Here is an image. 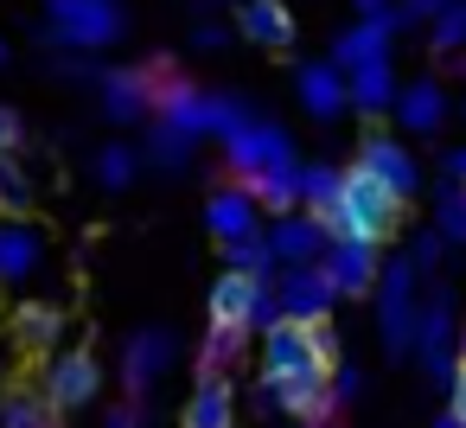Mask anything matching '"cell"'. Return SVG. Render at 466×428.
I'll return each mask as SVG.
<instances>
[{"instance_id":"d590c367","label":"cell","mask_w":466,"mask_h":428,"mask_svg":"<svg viewBox=\"0 0 466 428\" xmlns=\"http://www.w3.org/2000/svg\"><path fill=\"white\" fill-rule=\"evenodd\" d=\"M20 141H26L20 109H7V103H0V160H14V154H20Z\"/></svg>"},{"instance_id":"60d3db41","label":"cell","mask_w":466,"mask_h":428,"mask_svg":"<svg viewBox=\"0 0 466 428\" xmlns=\"http://www.w3.org/2000/svg\"><path fill=\"white\" fill-rule=\"evenodd\" d=\"M358 383H364V377H358V371H345V364H339V371H332V390H339V403H345V396H358Z\"/></svg>"},{"instance_id":"cb8c5ba5","label":"cell","mask_w":466,"mask_h":428,"mask_svg":"<svg viewBox=\"0 0 466 428\" xmlns=\"http://www.w3.org/2000/svg\"><path fill=\"white\" fill-rule=\"evenodd\" d=\"M396 116H402V128H409V135H434V128L447 122V90H441L434 77H415V84H402Z\"/></svg>"},{"instance_id":"484cf974","label":"cell","mask_w":466,"mask_h":428,"mask_svg":"<svg viewBox=\"0 0 466 428\" xmlns=\"http://www.w3.org/2000/svg\"><path fill=\"white\" fill-rule=\"evenodd\" d=\"M396 103H402V84H396L390 65L351 71V109H358V116H383V109H396Z\"/></svg>"},{"instance_id":"ffe728a7","label":"cell","mask_w":466,"mask_h":428,"mask_svg":"<svg viewBox=\"0 0 466 428\" xmlns=\"http://www.w3.org/2000/svg\"><path fill=\"white\" fill-rule=\"evenodd\" d=\"M268 243H275V256H281L288 269H313V262H326L332 230H326L319 218H281V224L268 230Z\"/></svg>"},{"instance_id":"ab89813d","label":"cell","mask_w":466,"mask_h":428,"mask_svg":"<svg viewBox=\"0 0 466 428\" xmlns=\"http://www.w3.org/2000/svg\"><path fill=\"white\" fill-rule=\"evenodd\" d=\"M192 46H198V52H224V26H198Z\"/></svg>"},{"instance_id":"5b68a950","label":"cell","mask_w":466,"mask_h":428,"mask_svg":"<svg viewBox=\"0 0 466 428\" xmlns=\"http://www.w3.org/2000/svg\"><path fill=\"white\" fill-rule=\"evenodd\" d=\"M256 403L294 415L300 428H332V415H339L332 377H262V383H256Z\"/></svg>"},{"instance_id":"1f68e13d","label":"cell","mask_w":466,"mask_h":428,"mask_svg":"<svg viewBox=\"0 0 466 428\" xmlns=\"http://www.w3.org/2000/svg\"><path fill=\"white\" fill-rule=\"evenodd\" d=\"M224 256H230V269H243V275H262V281H268V269L281 262V256H275V243H268L262 230H256V237H243V243H224Z\"/></svg>"},{"instance_id":"6da1fadb","label":"cell","mask_w":466,"mask_h":428,"mask_svg":"<svg viewBox=\"0 0 466 428\" xmlns=\"http://www.w3.org/2000/svg\"><path fill=\"white\" fill-rule=\"evenodd\" d=\"M402 205H409V199H396L383 179H370L364 167H351L339 205H332L319 224L332 230V243H383V237L396 230V211H402Z\"/></svg>"},{"instance_id":"9a60e30c","label":"cell","mask_w":466,"mask_h":428,"mask_svg":"<svg viewBox=\"0 0 466 428\" xmlns=\"http://www.w3.org/2000/svg\"><path fill=\"white\" fill-rule=\"evenodd\" d=\"M256 192L249 186H218L211 199H205V230L218 237V243H243V237H256Z\"/></svg>"},{"instance_id":"7402d4cb","label":"cell","mask_w":466,"mask_h":428,"mask_svg":"<svg viewBox=\"0 0 466 428\" xmlns=\"http://www.w3.org/2000/svg\"><path fill=\"white\" fill-rule=\"evenodd\" d=\"M179 428H237V396L224 377H198L186 409H179Z\"/></svg>"},{"instance_id":"4fadbf2b","label":"cell","mask_w":466,"mask_h":428,"mask_svg":"<svg viewBox=\"0 0 466 428\" xmlns=\"http://www.w3.org/2000/svg\"><path fill=\"white\" fill-rule=\"evenodd\" d=\"M294 97H300V109L313 116V122H332V116H345L351 109V77L326 58V65H300L294 71Z\"/></svg>"},{"instance_id":"ba28073f","label":"cell","mask_w":466,"mask_h":428,"mask_svg":"<svg viewBox=\"0 0 466 428\" xmlns=\"http://www.w3.org/2000/svg\"><path fill=\"white\" fill-rule=\"evenodd\" d=\"M262 377H332V364L313 345V326L300 320H275L262 332Z\"/></svg>"},{"instance_id":"7bdbcfd3","label":"cell","mask_w":466,"mask_h":428,"mask_svg":"<svg viewBox=\"0 0 466 428\" xmlns=\"http://www.w3.org/2000/svg\"><path fill=\"white\" fill-rule=\"evenodd\" d=\"M351 7H358L364 20H383V14H390V0H351Z\"/></svg>"},{"instance_id":"f1b7e54d","label":"cell","mask_w":466,"mask_h":428,"mask_svg":"<svg viewBox=\"0 0 466 428\" xmlns=\"http://www.w3.org/2000/svg\"><path fill=\"white\" fill-rule=\"evenodd\" d=\"M339 192H345L339 167H300V205H307V218H326L339 205Z\"/></svg>"},{"instance_id":"603a6c76","label":"cell","mask_w":466,"mask_h":428,"mask_svg":"<svg viewBox=\"0 0 466 428\" xmlns=\"http://www.w3.org/2000/svg\"><path fill=\"white\" fill-rule=\"evenodd\" d=\"M237 33L249 46H262V52H281V46H294V14L281 7V0H243Z\"/></svg>"},{"instance_id":"3957f363","label":"cell","mask_w":466,"mask_h":428,"mask_svg":"<svg viewBox=\"0 0 466 428\" xmlns=\"http://www.w3.org/2000/svg\"><path fill=\"white\" fill-rule=\"evenodd\" d=\"M377 339H383L390 358H402L421 339V301H415V262L409 256L383 262V281H377Z\"/></svg>"},{"instance_id":"7a4b0ae2","label":"cell","mask_w":466,"mask_h":428,"mask_svg":"<svg viewBox=\"0 0 466 428\" xmlns=\"http://www.w3.org/2000/svg\"><path fill=\"white\" fill-rule=\"evenodd\" d=\"M211 326H237V332H249V326H275V320H288L281 313V294H275V281H262V275H243V269H224L218 281H211Z\"/></svg>"},{"instance_id":"9c48e42d","label":"cell","mask_w":466,"mask_h":428,"mask_svg":"<svg viewBox=\"0 0 466 428\" xmlns=\"http://www.w3.org/2000/svg\"><path fill=\"white\" fill-rule=\"evenodd\" d=\"M275 294H281V313H288V320H300V326H319V320H332V307L345 301L319 262H313V269H281Z\"/></svg>"},{"instance_id":"83f0119b","label":"cell","mask_w":466,"mask_h":428,"mask_svg":"<svg viewBox=\"0 0 466 428\" xmlns=\"http://www.w3.org/2000/svg\"><path fill=\"white\" fill-rule=\"evenodd\" d=\"M96 179H103L109 192H128V186L141 179V148H128V141L96 148Z\"/></svg>"},{"instance_id":"b9f144b4","label":"cell","mask_w":466,"mask_h":428,"mask_svg":"<svg viewBox=\"0 0 466 428\" xmlns=\"http://www.w3.org/2000/svg\"><path fill=\"white\" fill-rule=\"evenodd\" d=\"M447 403H453V415L466 422V364H460V377H453V390H447Z\"/></svg>"},{"instance_id":"f6af8a7d","label":"cell","mask_w":466,"mask_h":428,"mask_svg":"<svg viewBox=\"0 0 466 428\" xmlns=\"http://www.w3.org/2000/svg\"><path fill=\"white\" fill-rule=\"evenodd\" d=\"M0 65H7V46H0Z\"/></svg>"},{"instance_id":"4dcf8cb0","label":"cell","mask_w":466,"mask_h":428,"mask_svg":"<svg viewBox=\"0 0 466 428\" xmlns=\"http://www.w3.org/2000/svg\"><path fill=\"white\" fill-rule=\"evenodd\" d=\"M147 160H154V167H167V173H186V160H192V141H186L179 128L154 122V135H147Z\"/></svg>"},{"instance_id":"2e32d148","label":"cell","mask_w":466,"mask_h":428,"mask_svg":"<svg viewBox=\"0 0 466 428\" xmlns=\"http://www.w3.org/2000/svg\"><path fill=\"white\" fill-rule=\"evenodd\" d=\"M326 275H332V288L339 294H377V281H383V262H377V243H332L326 250V262H319Z\"/></svg>"},{"instance_id":"d4e9b609","label":"cell","mask_w":466,"mask_h":428,"mask_svg":"<svg viewBox=\"0 0 466 428\" xmlns=\"http://www.w3.org/2000/svg\"><path fill=\"white\" fill-rule=\"evenodd\" d=\"M58 403L46 396V390H33V383H14L7 396H0V428H58Z\"/></svg>"},{"instance_id":"d6a6232c","label":"cell","mask_w":466,"mask_h":428,"mask_svg":"<svg viewBox=\"0 0 466 428\" xmlns=\"http://www.w3.org/2000/svg\"><path fill=\"white\" fill-rule=\"evenodd\" d=\"M434 230H441L447 243H466V186L447 179V192H441V205H434Z\"/></svg>"},{"instance_id":"5bb4252c","label":"cell","mask_w":466,"mask_h":428,"mask_svg":"<svg viewBox=\"0 0 466 428\" xmlns=\"http://www.w3.org/2000/svg\"><path fill=\"white\" fill-rule=\"evenodd\" d=\"M358 167H364L370 179H383L396 199H415V186H421V173H415L409 148H402V141H390V135H364V141H358Z\"/></svg>"},{"instance_id":"ee69618b","label":"cell","mask_w":466,"mask_h":428,"mask_svg":"<svg viewBox=\"0 0 466 428\" xmlns=\"http://www.w3.org/2000/svg\"><path fill=\"white\" fill-rule=\"evenodd\" d=\"M460 364H466V320H460Z\"/></svg>"},{"instance_id":"74e56055","label":"cell","mask_w":466,"mask_h":428,"mask_svg":"<svg viewBox=\"0 0 466 428\" xmlns=\"http://www.w3.org/2000/svg\"><path fill=\"white\" fill-rule=\"evenodd\" d=\"M453 0H402V20H441Z\"/></svg>"},{"instance_id":"44dd1931","label":"cell","mask_w":466,"mask_h":428,"mask_svg":"<svg viewBox=\"0 0 466 428\" xmlns=\"http://www.w3.org/2000/svg\"><path fill=\"white\" fill-rule=\"evenodd\" d=\"M14 339H20V352H65V307H52V301H20L14 307Z\"/></svg>"},{"instance_id":"f546056e","label":"cell","mask_w":466,"mask_h":428,"mask_svg":"<svg viewBox=\"0 0 466 428\" xmlns=\"http://www.w3.org/2000/svg\"><path fill=\"white\" fill-rule=\"evenodd\" d=\"M243 339L249 332H237V326H211L205 345H198V377H224L237 364V352H243Z\"/></svg>"},{"instance_id":"e575fe53","label":"cell","mask_w":466,"mask_h":428,"mask_svg":"<svg viewBox=\"0 0 466 428\" xmlns=\"http://www.w3.org/2000/svg\"><path fill=\"white\" fill-rule=\"evenodd\" d=\"M453 46H466V0H453V7L434 20V52L453 58Z\"/></svg>"},{"instance_id":"277c9868","label":"cell","mask_w":466,"mask_h":428,"mask_svg":"<svg viewBox=\"0 0 466 428\" xmlns=\"http://www.w3.org/2000/svg\"><path fill=\"white\" fill-rule=\"evenodd\" d=\"M46 26L71 52H103L122 39V7L116 0H46Z\"/></svg>"},{"instance_id":"e0dca14e","label":"cell","mask_w":466,"mask_h":428,"mask_svg":"<svg viewBox=\"0 0 466 428\" xmlns=\"http://www.w3.org/2000/svg\"><path fill=\"white\" fill-rule=\"evenodd\" d=\"M447 301L453 294H434L428 307H421V364H428V377L441 383V390H453V377H460V364H453V326H447Z\"/></svg>"},{"instance_id":"8d00e7d4","label":"cell","mask_w":466,"mask_h":428,"mask_svg":"<svg viewBox=\"0 0 466 428\" xmlns=\"http://www.w3.org/2000/svg\"><path fill=\"white\" fill-rule=\"evenodd\" d=\"M441 256H447V237H441V230H421V237H415V256H409V262H415V269H434Z\"/></svg>"},{"instance_id":"d6986e66","label":"cell","mask_w":466,"mask_h":428,"mask_svg":"<svg viewBox=\"0 0 466 428\" xmlns=\"http://www.w3.org/2000/svg\"><path fill=\"white\" fill-rule=\"evenodd\" d=\"M160 122H167V128H179L186 141L211 135V90H198V84H186V77L173 71V77H167V90H160Z\"/></svg>"},{"instance_id":"ac0fdd59","label":"cell","mask_w":466,"mask_h":428,"mask_svg":"<svg viewBox=\"0 0 466 428\" xmlns=\"http://www.w3.org/2000/svg\"><path fill=\"white\" fill-rule=\"evenodd\" d=\"M167 364H173V332H167V326H147V332H135L128 352H122V383L141 396V390H154V383L167 377Z\"/></svg>"},{"instance_id":"4316f807","label":"cell","mask_w":466,"mask_h":428,"mask_svg":"<svg viewBox=\"0 0 466 428\" xmlns=\"http://www.w3.org/2000/svg\"><path fill=\"white\" fill-rule=\"evenodd\" d=\"M249 192H256V205H262V211H275V218H294V205H300V167L256 173V179H249Z\"/></svg>"},{"instance_id":"836d02e7","label":"cell","mask_w":466,"mask_h":428,"mask_svg":"<svg viewBox=\"0 0 466 428\" xmlns=\"http://www.w3.org/2000/svg\"><path fill=\"white\" fill-rule=\"evenodd\" d=\"M26 205H33V179H26L14 160H0V211H7V218H26Z\"/></svg>"},{"instance_id":"8fae6325","label":"cell","mask_w":466,"mask_h":428,"mask_svg":"<svg viewBox=\"0 0 466 428\" xmlns=\"http://www.w3.org/2000/svg\"><path fill=\"white\" fill-rule=\"evenodd\" d=\"M409 20H402V7H390L383 20H358V26H345L339 39H332V65L351 77V71H364V65H390V33H402Z\"/></svg>"},{"instance_id":"bcb514c9","label":"cell","mask_w":466,"mask_h":428,"mask_svg":"<svg viewBox=\"0 0 466 428\" xmlns=\"http://www.w3.org/2000/svg\"><path fill=\"white\" fill-rule=\"evenodd\" d=\"M294 428H300V422H294Z\"/></svg>"},{"instance_id":"7c38bea8","label":"cell","mask_w":466,"mask_h":428,"mask_svg":"<svg viewBox=\"0 0 466 428\" xmlns=\"http://www.w3.org/2000/svg\"><path fill=\"white\" fill-rule=\"evenodd\" d=\"M46 396L71 415V409H90L96 396H103V364H96V352H58L52 364H46Z\"/></svg>"},{"instance_id":"30bf717a","label":"cell","mask_w":466,"mask_h":428,"mask_svg":"<svg viewBox=\"0 0 466 428\" xmlns=\"http://www.w3.org/2000/svg\"><path fill=\"white\" fill-rule=\"evenodd\" d=\"M52 243L33 218H0V288H26L46 269Z\"/></svg>"},{"instance_id":"f35d334b","label":"cell","mask_w":466,"mask_h":428,"mask_svg":"<svg viewBox=\"0 0 466 428\" xmlns=\"http://www.w3.org/2000/svg\"><path fill=\"white\" fill-rule=\"evenodd\" d=\"M103 428H147V409H141V403H122V409H109Z\"/></svg>"},{"instance_id":"52a82bcc","label":"cell","mask_w":466,"mask_h":428,"mask_svg":"<svg viewBox=\"0 0 466 428\" xmlns=\"http://www.w3.org/2000/svg\"><path fill=\"white\" fill-rule=\"evenodd\" d=\"M167 77H173V65H128V71H109V77H103V116H109V122L160 116Z\"/></svg>"},{"instance_id":"8992f818","label":"cell","mask_w":466,"mask_h":428,"mask_svg":"<svg viewBox=\"0 0 466 428\" xmlns=\"http://www.w3.org/2000/svg\"><path fill=\"white\" fill-rule=\"evenodd\" d=\"M224 160H230V173H237V186H249L256 173H275V167H294V141H288V128H281V122H268V116H256L249 128H237V135L224 141Z\"/></svg>"}]
</instances>
